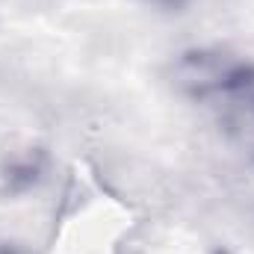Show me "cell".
Wrapping results in <instances>:
<instances>
[{"instance_id":"obj_1","label":"cell","mask_w":254,"mask_h":254,"mask_svg":"<svg viewBox=\"0 0 254 254\" xmlns=\"http://www.w3.org/2000/svg\"><path fill=\"white\" fill-rule=\"evenodd\" d=\"M169 80L181 98L213 110L254 80V60L222 45H195L172 60Z\"/></svg>"},{"instance_id":"obj_2","label":"cell","mask_w":254,"mask_h":254,"mask_svg":"<svg viewBox=\"0 0 254 254\" xmlns=\"http://www.w3.org/2000/svg\"><path fill=\"white\" fill-rule=\"evenodd\" d=\"M54 172V157L45 145H21L0 157V198H27L39 192Z\"/></svg>"},{"instance_id":"obj_3","label":"cell","mask_w":254,"mask_h":254,"mask_svg":"<svg viewBox=\"0 0 254 254\" xmlns=\"http://www.w3.org/2000/svg\"><path fill=\"white\" fill-rule=\"evenodd\" d=\"M219 127L225 133V139L231 142V148L254 166V80L249 86H243L240 92L228 95L222 104L213 107Z\"/></svg>"},{"instance_id":"obj_4","label":"cell","mask_w":254,"mask_h":254,"mask_svg":"<svg viewBox=\"0 0 254 254\" xmlns=\"http://www.w3.org/2000/svg\"><path fill=\"white\" fill-rule=\"evenodd\" d=\"M142 3L151 9H160V12H184L192 0H142Z\"/></svg>"},{"instance_id":"obj_5","label":"cell","mask_w":254,"mask_h":254,"mask_svg":"<svg viewBox=\"0 0 254 254\" xmlns=\"http://www.w3.org/2000/svg\"><path fill=\"white\" fill-rule=\"evenodd\" d=\"M0 254H33V249L15 237H0Z\"/></svg>"}]
</instances>
